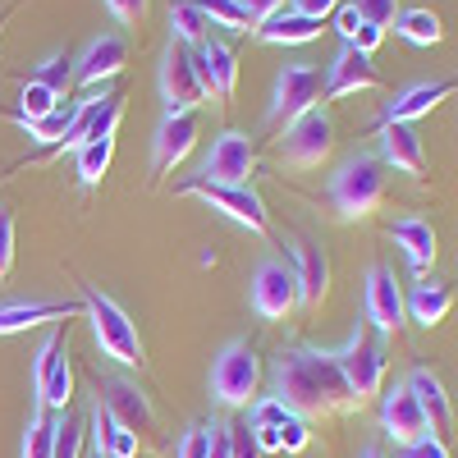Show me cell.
Returning <instances> with one entry per match:
<instances>
[{"label":"cell","mask_w":458,"mask_h":458,"mask_svg":"<svg viewBox=\"0 0 458 458\" xmlns=\"http://www.w3.org/2000/svg\"><path fill=\"white\" fill-rule=\"evenodd\" d=\"M276 399L302 417H335V412H353L362 408L344 380L335 353L321 349H289L276 362Z\"/></svg>","instance_id":"obj_1"},{"label":"cell","mask_w":458,"mask_h":458,"mask_svg":"<svg viewBox=\"0 0 458 458\" xmlns=\"http://www.w3.org/2000/svg\"><path fill=\"white\" fill-rule=\"evenodd\" d=\"M330 207L339 220H367L380 198H386V165H380V157H367V151H358V157L339 161V170L330 174Z\"/></svg>","instance_id":"obj_2"},{"label":"cell","mask_w":458,"mask_h":458,"mask_svg":"<svg viewBox=\"0 0 458 458\" xmlns=\"http://www.w3.org/2000/svg\"><path fill=\"white\" fill-rule=\"evenodd\" d=\"M83 317L92 321V339H97V349H101L110 362H120V367H142L138 326H133V317H129L110 293H101L97 284H83Z\"/></svg>","instance_id":"obj_3"},{"label":"cell","mask_w":458,"mask_h":458,"mask_svg":"<svg viewBox=\"0 0 458 458\" xmlns=\"http://www.w3.org/2000/svg\"><path fill=\"white\" fill-rule=\"evenodd\" d=\"M261 390V358L252 344L229 339L211 362V399L220 408H248Z\"/></svg>","instance_id":"obj_4"},{"label":"cell","mask_w":458,"mask_h":458,"mask_svg":"<svg viewBox=\"0 0 458 458\" xmlns=\"http://www.w3.org/2000/svg\"><path fill=\"white\" fill-rule=\"evenodd\" d=\"M321 101H326L321 69H317V64H308V60H293V64H284V69H280L266 120H271L276 129H289V124H293V120H302L308 110H321Z\"/></svg>","instance_id":"obj_5"},{"label":"cell","mask_w":458,"mask_h":458,"mask_svg":"<svg viewBox=\"0 0 458 458\" xmlns=\"http://www.w3.org/2000/svg\"><path fill=\"white\" fill-rule=\"evenodd\" d=\"M335 362H339V371H344V380H349L358 403H367L371 394H380V386H386V367H390L386 339H380L371 326H358L353 339L335 353Z\"/></svg>","instance_id":"obj_6"},{"label":"cell","mask_w":458,"mask_h":458,"mask_svg":"<svg viewBox=\"0 0 458 458\" xmlns=\"http://www.w3.org/2000/svg\"><path fill=\"white\" fill-rule=\"evenodd\" d=\"M179 193H193V198H202L211 211L229 216L234 225L252 229V234H266V229H271L266 202H261V193H257L252 183H202V179H188V183H179Z\"/></svg>","instance_id":"obj_7"},{"label":"cell","mask_w":458,"mask_h":458,"mask_svg":"<svg viewBox=\"0 0 458 458\" xmlns=\"http://www.w3.org/2000/svg\"><path fill=\"white\" fill-rule=\"evenodd\" d=\"M161 101H165V114H193L207 101L193 47H183V42L165 47V55H161Z\"/></svg>","instance_id":"obj_8"},{"label":"cell","mask_w":458,"mask_h":458,"mask_svg":"<svg viewBox=\"0 0 458 458\" xmlns=\"http://www.w3.org/2000/svg\"><path fill=\"white\" fill-rule=\"evenodd\" d=\"M335 151V120L326 110H308L302 120H293L280 138V157L293 170H317L326 157Z\"/></svg>","instance_id":"obj_9"},{"label":"cell","mask_w":458,"mask_h":458,"mask_svg":"<svg viewBox=\"0 0 458 458\" xmlns=\"http://www.w3.org/2000/svg\"><path fill=\"white\" fill-rule=\"evenodd\" d=\"M252 170H257V147H252V138L239 133V129H225V133L211 142L207 161H202V170H198L193 179H202V183H252Z\"/></svg>","instance_id":"obj_10"},{"label":"cell","mask_w":458,"mask_h":458,"mask_svg":"<svg viewBox=\"0 0 458 458\" xmlns=\"http://www.w3.org/2000/svg\"><path fill=\"white\" fill-rule=\"evenodd\" d=\"M362 312H367V326L376 335H399L403 330L408 308H403V289H399L390 266H371L367 271V280H362Z\"/></svg>","instance_id":"obj_11"},{"label":"cell","mask_w":458,"mask_h":458,"mask_svg":"<svg viewBox=\"0 0 458 458\" xmlns=\"http://www.w3.org/2000/svg\"><path fill=\"white\" fill-rule=\"evenodd\" d=\"M293 308H298V276L284 261L266 257L252 271V312L261 321H284Z\"/></svg>","instance_id":"obj_12"},{"label":"cell","mask_w":458,"mask_h":458,"mask_svg":"<svg viewBox=\"0 0 458 458\" xmlns=\"http://www.w3.org/2000/svg\"><path fill=\"white\" fill-rule=\"evenodd\" d=\"M97 394H101V408L110 417H120L129 431H157V408H151L147 390L129 376H97Z\"/></svg>","instance_id":"obj_13"},{"label":"cell","mask_w":458,"mask_h":458,"mask_svg":"<svg viewBox=\"0 0 458 458\" xmlns=\"http://www.w3.org/2000/svg\"><path fill=\"white\" fill-rule=\"evenodd\" d=\"M120 120H124V97H120V92L88 97V101H79V114H73V129H69V138H64L60 147L79 151V147H88V142H106V138H114Z\"/></svg>","instance_id":"obj_14"},{"label":"cell","mask_w":458,"mask_h":458,"mask_svg":"<svg viewBox=\"0 0 458 458\" xmlns=\"http://www.w3.org/2000/svg\"><path fill=\"white\" fill-rule=\"evenodd\" d=\"M403 386L412 390L417 408H422L427 427H431V440H440V445L449 449V436H454V403H449L445 380H440L436 371H427V367H417V371H408Z\"/></svg>","instance_id":"obj_15"},{"label":"cell","mask_w":458,"mask_h":458,"mask_svg":"<svg viewBox=\"0 0 458 458\" xmlns=\"http://www.w3.org/2000/svg\"><path fill=\"white\" fill-rule=\"evenodd\" d=\"M124 64H129V37L124 32H106V37H92L88 51L73 60V79H79L83 88H101Z\"/></svg>","instance_id":"obj_16"},{"label":"cell","mask_w":458,"mask_h":458,"mask_svg":"<svg viewBox=\"0 0 458 458\" xmlns=\"http://www.w3.org/2000/svg\"><path fill=\"white\" fill-rule=\"evenodd\" d=\"M198 133H202L198 110L193 114H165L157 124V138H151V174H165L170 165H179L198 147Z\"/></svg>","instance_id":"obj_17"},{"label":"cell","mask_w":458,"mask_h":458,"mask_svg":"<svg viewBox=\"0 0 458 458\" xmlns=\"http://www.w3.org/2000/svg\"><path fill=\"white\" fill-rule=\"evenodd\" d=\"M193 60H198V73H202L207 97H216V106H229V97H234V83H239V55H234V47L207 37L202 47H193Z\"/></svg>","instance_id":"obj_18"},{"label":"cell","mask_w":458,"mask_h":458,"mask_svg":"<svg viewBox=\"0 0 458 458\" xmlns=\"http://www.w3.org/2000/svg\"><path fill=\"white\" fill-rule=\"evenodd\" d=\"M83 317V298L79 302H47V298H10L0 302V335H19L32 326H47V321H73Z\"/></svg>","instance_id":"obj_19"},{"label":"cell","mask_w":458,"mask_h":458,"mask_svg":"<svg viewBox=\"0 0 458 458\" xmlns=\"http://www.w3.org/2000/svg\"><path fill=\"white\" fill-rule=\"evenodd\" d=\"M380 427H386V436L394 445H412V440H427L431 436L427 417H422V408H417V399H412L408 386H394L386 399H380Z\"/></svg>","instance_id":"obj_20"},{"label":"cell","mask_w":458,"mask_h":458,"mask_svg":"<svg viewBox=\"0 0 458 458\" xmlns=\"http://www.w3.org/2000/svg\"><path fill=\"white\" fill-rule=\"evenodd\" d=\"M371 88H380V69L371 64V55L358 47H339L326 73V97H349V92H371Z\"/></svg>","instance_id":"obj_21"},{"label":"cell","mask_w":458,"mask_h":458,"mask_svg":"<svg viewBox=\"0 0 458 458\" xmlns=\"http://www.w3.org/2000/svg\"><path fill=\"white\" fill-rule=\"evenodd\" d=\"M380 165H394L412 179H422L427 174V151H422V138H417L412 124H380Z\"/></svg>","instance_id":"obj_22"},{"label":"cell","mask_w":458,"mask_h":458,"mask_svg":"<svg viewBox=\"0 0 458 458\" xmlns=\"http://www.w3.org/2000/svg\"><path fill=\"white\" fill-rule=\"evenodd\" d=\"M298 308H308V312H317L321 302H326V293H330V257H326V248L321 243H312V239H302L298 243Z\"/></svg>","instance_id":"obj_23"},{"label":"cell","mask_w":458,"mask_h":458,"mask_svg":"<svg viewBox=\"0 0 458 458\" xmlns=\"http://www.w3.org/2000/svg\"><path fill=\"white\" fill-rule=\"evenodd\" d=\"M458 92V83L454 79H440V83H412V88H403L394 101H390V110H386V124L390 120H399V124H412V120H422V114H431L440 101H449Z\"/></svg>","instance_id":"obj_24"},{"label":"cell","mask_w":458,"mask_h":458,"mask_svg":"<svg viewBox=\"0 0 458 458\" xmlns=\"http://www.w3.org/2000/svg\"><path fill=\"white\" fill-rule=\"evenodd\" d=\"M390 239L403 248V257L412 261V271H417V276H427V271H431V261L440 257L436 229H431L427 220H417V216H403V220L390 229Z\"/></svg>","instance_id":"obj_25"},{"label":"cell","mask_w":458,"mask_h":458,"mask_svg":"<svg viewBox=\"0 0 458 458\" xmlns=\"http://www.w3.org/2000/svg\"><path fill=\"white\" fill-rule=\"evenodd\" d=\"M403 308L417 326H440L449 312H454V284L445 280H422V284H412V293L403 298Z\"/></svg>","instance_id":"obj_26"},{"label":"cell","mask_w":458,"mask_h":458,"mask_svg":"<svg viewBox=\"0 0 458 458\" xmlns=\"http://www.w3.org/2000/svg\"><path fill=\"white\" fill-rule=\"evenodd\" d=\"M312 37H321V23L302 19L293 10H276L271 19L257 23V42H266V47H302V42H312Z\"/></svg>","instance_id":"obj_27"},{"label":"cell","mask_w":458,"mask_h":458,"mask_svg":"<svg viewBox=\"0 0 458 458\" xmlns=\"http://www.w3.org/2000/svg\"><path fill=\"white\" fill-rule=\"evenodd\" d=\"M88 427H92V445H97V454H110V458H138V431H129L120 417H110L101 403L88 412Z\"/></svg>","instance_id":"obj_28"},{"label":"cell","mask_w":458,"mask_h":458,"mask_svg":"<svg viewBox=\"0 0 458 458\" xmlns=\"http://www.w3.org/2000/svg\"><path fill=\"white\" fill-rule=\"evenodd\" d=\"M394 32L403 37V42H412V47H440V42H445V23H440V14H436V10H427V5H417V10H399Z\"/></svg>","instance_id":"obj_29"},{"label":"cell","mask_w":458,"mask_h":458,"mask_svg":"<svg viewBox=\"0 0 458 458\" xmlns=\"http://www.w3.org/2000/svg\"><path fill=\"white\" fill-rule=\"evenodd\" d=\"M73 114H79V101L60 97V106H55V110H47L42 120H23V129H28V138H32V142H42V147H60V142L69 138V129H73Z\"/></svg>","instance_id":"obj_30"},{"label":"cell","mask_w":458,"mask_h":458,"mask_svg":"<svg viewBox=\"0 0 458 458\" xmlns=\"http://www.w3.org/2000/svg\"><path fill=\"white\" fill-rule=\"evenodd\" d=\"M335 28H339V37H344V47H358V51H367V55L386 42V28H376L371 19H362L353 5H339V10H335Z\"/></svg>","instance_id":"obj_31"},{"label":"cell","mask_w":458,"mask_h":458,"mask_svg":"<svg viewBox=\"0 0 458 458\" xmlns=\"http://www.w3.org/2000/svg\"><path fill=\"white\" fill-rule=\"evenodd\" d=\"M211 37V23L207 14L193 5V0H174L170 5V42H183V47H202Z\"/></svg>","instance_id":"obj_32"},{"label":"cell","mask_w":458,"mask_h":458,"mask_svg":"<svg viewBox=\"0 0 458 458\" xmlns=\"http://www.w3.org/2000/svg\"><path fill=\"white\" fill-rule=\"evenodd\" d=\"M51 445H55V417L47 412V403L32 399L28 431H23V458H51Z\"/></svg>","instance_id":"obj_33"},{"label":"cell","mask_w":458,"mask_h":458,"mask_svg":"<svg viewBox=\"0 0 458 458\" xmlns=\"http://www.w3.org/2000/svg\"><path fill=\"white\" fill-rule=\"evenodd\" d=\"M110 157H114V138H106V142H88V147L73 151V170H79V183H83V188H97L101 174L110 170Z\"/></svg>","instance_id":"obj_34"},{"label":"cell","mask_w":458,"mask_h":458,"mask_svg":"<svg viewBox=\"0 0 458 458\" xmlns=\"http://www.w3.org/2000/svg\"><path fill=\"white\" fill-rule=\"evenodd\" d=\"M51 417H55V445H51V458H83L88 427H83L69 408H64V412H51Z\"/></svg>","instance_id":"obj_35"},{"label":"cell","mask_w":458,"mask_h":458,"mask_svg":"<svg viewBox=\"0 0 458 458\" xmlns=\"http://www.w3.org/2000/svg\"><path fill=\"white\" fill-rule=\"evenodd\" d=\"M193 5L207 14L211 28H229V32H248L252 28V19L243 14L239 0H193Z\"/></svg>","instance_id":"obj_36"},{"label":"cell","mask_w":458,"mask_h":458,"mask_svg":"<svg viewBox=\"0 0 458 458\" xmlns=\"http://www.w3.org/2000/svg\"><path fill=\"white\" fill-rule=\"evenodd\" d=\"M32 83L51 88L55 97H69V83H73V60H69V55H47L42 64H37Z\"/></svg>","instance_id":"obj_37"},{"label":"cell","mask_w":458,"mask_h":458,"mask_svg":"<svg viewBox=\"0 0 458 458\" xmlns=\"http://www.w3.org/2000/svg\"><path fill=\"white\" fill-rule=\"evenodd\" d=\"M55 106H60V97H55L51 88H42V83L28 79L23 92H19V124H23V120H42V114L55 110Z\"/></svg>","instance_id":"obj_38"},{"label":"cell","mask_w":458,"mask_h":458,"mask_svg":"<svg viewBox=\"0 0 458 458\" xmlns=\"http://www.w3.org/2000/svg\"><path fill=\"white\" fill-rule=\"evenodd\" d=\"M312 445V431H308V417H302V412H284L280 417V449L284 454H302V449H308Z\"/></svg>","instance_id":"obj_39"},{"label":"cell","mask_w":458,"mask_h":458,"mask_svg":"<svg viewBox=\"0 0 458 458\" xmlns=\"http://www.w3.org/2000/svg\"><path fill=\"white\" fill-rule=\"evenodd\" d=\"M353 10H358L362 19H371L376 28H394V19H399V0H353Z\"/></svg>","instance_id":"obj_40"},{"label":"cell","mask_w":458,"mask_h":458,"mask_svg":"<svg viewBox=\"0 0 458 458\" xmlns=\"http://www.w3.org/2000/svg\"><path fill=\"white\" fill-rule=\"evenodd\" d=\"M174 458H207V422H193V427L179 436Z\"/></svg>","instance_id":"obj_41"},{"label":"cell","mask_w":458,"mask_h":458,"mask_svg":"<svg viewBox=\"0 0 458 458\" xmlns=\"http://www.w3.org/2000/svg\"><path fill=\"white\" fill-rule=\"evenodd\" d=\"M229 449H234V458H261V445L248 422H229Z\"/></svg>","instance_id":"obj_42"},{"label":"cell","mask_w":458,"mask_h":458,"mask_svg":"<svg viewBox=\"0 0 458 458\" xmlns=\"http://www.w3.org/2000/svg\"><path fill=\"white\" fill-rule=\"evenodd\" d=\"M10 266H14V216L0 207V280L10 276Z\"/></svg>","instance_id":"obj_43"},{"label":"cell","mask_w":458,"mask_h":458,"mask_svg":"<svg viewBox=\"0 0 458 458\" xmlns=\"http://www.w3.org/2000/svg\"><path fill=\"white\" fill-rule=\"evenodd\" d=\"M207 458H234V449H229V422H225V417H211V427H207Z\"/></svg>","instance_id":"obj_44"},{"label":"cell","mask_w":458,"mask_h":458,"mask_svg":"<svg viewBox=\"0 0 458 458\" xmlns=\"http://www.w3.org/2000/svg\"><path fill=\"white\" fill-rule=\"evenodd\" d=\"M106 10L120 19L124 28H138L147 19V0H106Z\"/></svg>","instance_id":"obj_45"},{"label":"cell","mask_w":458,"mask_h":458,"mask_svg":"<svg viewBox=\"0 0 458 458\" xmlns=\"http://www.w3.org/2000/svg\"><path fill=\"white\" fill-rule=\"evenodd\" d=\"M289 10H293V14H302V19H317V23H326V19H335L339 0H293Z\"/></svg>","instance_id":"obj_46"},{"label":"cell","mask_w":458,"mask_h":458,"mask_svg":"<svg viewBox=\"0 0 458 458\" xmlns=\"http://www.w3.org/2000/svg\"><path fill=\"white\" fill-rule=\"evenodd\" d=\"M399 458H449V449L440 440H412V445H399Z\"/></svg>","instance_id":"obj_47"},{"label":"cell","mask_w":458,"mask_h":458,"mask_svg":"<svg viewBox=\"0 0 458 458\" xmlns=\"http://www.w3.org/2000/svg\"><path fill=\"white\" fill-rule=\"evenodd\" d=\"M239 5H243V14H248L252 28H257L261 19H271L276 10H284V0H239Z\"/></svg>","instance_id":"obj_48"},{"label":"cell","mask_w":458,"mask_h":458,"mask_svg":"<svg viewBox=\"0 0 458 458\" xmlns=\"http://www.w3.org/2000/svg\"><path fill=\"white\" fill-rule=\"evenodd\" d=\"M358 458H386V454H380V449H362Z\"/></svg>","instance_id":"obj_49"},{"label":"cell","mask_w":458,"mask_h":458,"mask_svg":"<svg viewBox=\"0 0 458 458\" xmlns=\"http://www.w3.org/2000/svg\"><path fill=\"white\" fill-rule=\"evenodd\" d=\"M10 10H14V5H5V10H0V28H5V19H10Z\"/></svg>","instance_id":"obj_50"},{"label":"cell","mask_w":458,"mask_h":458,"mask_svg":"<svg viewBox=\"0 0 458 458\" xmlns=\"http://www.w3.org/2000/svg\"><path fill=\"white\" fill-rule=\"evenodd\" d=\"M92 458H110V454H92Z\"/></svg>","instance_id":"obj_51"}]
</instances>
